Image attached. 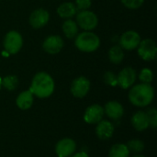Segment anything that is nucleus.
Segmentation results:
<instances>
[{
  "label": "nucleus",
  "mask_w": 157,
  "mask_h": 157,
  "mask_svg": "<svg viewBox=\"0 0 157 157\" xmlns=\"http://www.w3.org/2000/svg\"><path fill=\"white\" fill-rule=\"evenodd\" d=\"M29 91L40 98H49L54 91V81L49 74L40 72L34 75Z\"/></svg>",
  "instance_id": "1"
},
{
  "label": "nucleus",
  "mask_w": 157,
  "mask_h": 157,
  "mask_svg": "<svg viewBox=\"0 0 157 157\" xmlns=\"http://www.w3.org/2000/svg\"><path fill=\"white\" fill-rule=\"evenodd\" d=\"M154 88L150 84L144 83L134 86L129 93L130 101L137 107H146L150 105L154 99Z\"/></svg>",
  "instance_id": "2"
},
{
  "label": "nucleus",
  "mask_w": 157,
  "mask_h": 157,
  "mask_svg": "<svg viewBox=\"0 0 157 157\" xmlns=\"http://www.w3.org/2000/svg\"><path fill=\"white\" fill-rule=\"evenodd\" d=\"M100 45L99 38L91 31L80 33L75 39V46L78 50L85 52H95Z\"/></svg>",
  "instance_id": "3"
},
{
  "label": "nucleus",
  "mask_w": 157,
  "mask_h": 157,
  "mask_svg": "<svg viewBox=\"0 0 157 157\" xmlns=\"http://www.w3.org/2000/svg\"><path fill=\"white\" fill-rule=\"evenodd\" d=\"M23 44V40L21 35L15 30H11L6 33L4 40V48L8 54L17 53Z\"/></svg>",
  "instance_id": "4"
},
{
  "label": "nucleus",
  "mask_w": 157,
  "mask_h": 157,
  "mask_svg": "<svg viewBox=\"0 0 157 157\" xmlns=\"http://www.w3.org/2000/svg\"><path fill=\"white\" fill-rule=\"evenodd\" d=\"M76 24H78L85 30L94 29L98 23L97 15L89 10H81L76 15Z\"/></svg>",
  "instance_id": "5"
},
{
  "label": "nucleus",
  "mask_w": 157,
  "mask_h": 157,
  "mask_svg": "<svg viewBox=\"0 0 157 157\" xmlns=\"http://www.w3.org/2000/svg\"><path fill=\"white\" fill-rule=\"evenodd\" d=\"M157 47L153 40L146 39L141 40L138 45V54L144 61H152L155 58Z\"/></svg>",
  "instance_id": "6"
},
{
  "label": "nucleus",
  "mask_w": 157,
  "mask_h": 157,
  "mask_svg": "<svg viewBox=\"0 0 157 157\" xmlns=\"http://www.w3.org/2000/svg\"><path fill=\"white\" fill-rule=\"evenodd\" d=\"M90 89V81L85 77L80 76L76 79H75L71 86V92L74 97L82 98L87 95Z\"/></svg>",
  "instance_id": "7"
},
{
  "label": "nucleus",
  "mask_w": 157,
  "mask_h": 157,
  "mask_svg": "<svg viewBox=\"0 0 157 157\" xmlns=\"http://www.w3.org/2000/svg\"><path fill=\"white\" fill-rule=\"evenodd\" d=\"M140 42H141L140 35L133 30H129L124 32L120 39V44H121L120 46L127 51H132L136 49Z\"/></svg>",
  "instance_id": "8"
},
{
  "label": "nucleus",
  "mask_w": 157,
  "mask_h": 157,
  "mask_svg": "<svg viewBox=\"0 0 157 157\" xmlns=\"http://www.w3.org/2000/svg\"><path fill=\"white\" fill-rule=\"evenodd\" d=\"M104 109L98 104L89 106L84 114V120L86 123L89 124H98L102 121L104 116Z\"/></svg>",
  "instance_id": "9"
},
{
  "label": "nucleus",
  "mask_w": 157,
  "mask_h": 157,
  "mask_svg": "<svg viewBox=\"0 0 157 157\" xmlns=\"http://www.w3.org/2000/svg\"><path fill=\"white\" fill-rule=\"evenodd\" d=\"M76 148L75 142L69 138H64L59 141L55 146V153L58 157L71 156Z\"/></svg>",
  "instance_id": "10"
},
{
  "label": "nucleus",
  "mask_w": 157,
  "mask_h": 157,
  "mask_svg": "<svg viewBox=\"0 0 157 157\" xmlns=\"http://www.w3.org/2000/svg\"><path fill=\"white\" fill-rule=\"evenodd\" d=\"M118 85H120L123 89L131 87L136 80V71L132 67H126L122 69L117 75Z\"/></svg>",
  "instance_id": "11"
},
{
  "label": "nucleus",
  "mask_w": 157,
  "mask_h": 157,
  "mask_svg": "<svg viewBox=\"0 0 157 157\" xmlns=\"http://www.w3.org/2000/svg\"><path fill=\"white\" fill-rule=\"evenodd\" d=\"M50 18V15L47 10L43 8H38L34 10L29 17V24L34 29H40L44 27Z\"/></svg>",
  "instance_id": "12"
},
{
  "label": "nucleus",
  "mask_w": 157,
  "mask_h": 157,
  "mask_svg": "<svg viewBox=\"0 0 157 157\" xmlns=\"http://www.w3.org/2000/svg\"><path fill=\"white\" fill-rule=\"evenodd\" d=\"M42 47L46 52L50 54H56L63 49V40L58 35H52L45 39Z\"/></svg>",
  "instance_id": "13"
},
{
  "label": "nucleus",
  "mask_w": 157,
  "mask_h": 157,
  "mask_svg": "<svg viewBox=\"0 0 157 157\" xmlns=\"http://www.w3.org/2000/svg\"><path fill=\"white\" fill-rule=\"evenodd\" d=\"M104 112H106L107 116L112 120H119L124 114L123 107L121 103L117 101H109L106 104Z\"/></svg>",
  "instance_id": "14"
},
{
  "label": "nucleus",
  "mask_w": 157,
  "mask_h": 157,
  "mask_svg": "<svg viewBox=\"0 0 157 157\" xmlns=\"http://www.w3.org/2000/svg\"><path fill=\"white\" fill-rule=\"evenodd\" d=\"M114 132V127L111 122L108 121H100L96 128V133L101 140L109 139Z\"/></svg>",
  "instance_id": "15"
},
{
  "label": "nucleus",
  "mask_w": 157,
  "mask_h": 157,
  "mask_svg": "<svg viewBox=\"0 0 157 157\" xmlns=\"http://www.w3.org/2000/svg\"><path fill=\"white\" fill-rule=\"evenodd\" d=\"M132 124L139 132L145 131L149 127V121L146 115V112L138 111L132 118Z\"/></svg>",
  "instance_id": "16"
},
{
  "label": "nucleus",
  "mask_w": 157,
  "mask_h": 157,
  "mask_svg": "<svg viewBox=\"0 0 157 157\" xmlns=\"http://www.w3.org/2000/svg\"><path fill=\"white\" fill-rule=\"evenodd\" d=\"M16 103H17V106L22 110L30 109L33 104V94L29 90L21 92L17 96Z\"/></svg>",
  "instance_id": "17"
},
{
  "label": "nucleus",
  "mask_w": 157,
  "mask_h": 157,
  "mask_svg": "<svg viewBox=\"0 0 157 157\" xmlns=\"http://www.w3.org/2000/svg\"><path fill=\"white\" fill-rule=\"evenodd\" d=\"M77 12V8L76 6L73 3L70 2H66L63 3L62 5L59 6V7L57 8V13L58 15L63 17V18H71L73 17Z\"/></svg>",
  "instance_id": "18"
},
{
  "label": "nucleus",
  "mask_w": 157,
  "mask_h": 157,
  "mask_svg": "<svg viewBox=\"0 0 157 157\" xmlns=\"http://www.w3.org/2000/svg\"><path fill=\"white\" fill-rule=\"evenodd\" d=\"M63 31L67 38L69 39L75 38L78 32V27L76 22L72 19H67L63 24Z\"/></svg>",
  "instance_id": "19"
},
{
  "label": "nucleus",
  "mask_w": 157,
  "mask_h": 157,
  "mask_svg": "<svg viewBox=\"0 0 157 157\" xmlns=\"http://www.w3.org/2000/svg\"><path fill=\"white\" fill-rule=\"evenodd\" d=\"M109 57L111 63H120L122 62L124 58V52L122 48L120 45H114L110 48L109 52Z\"/></svg>",
  "instance_id": "20"
},
{
  "label": "nucleus",
  "mask_w": 157,
  "mask_h": 157,
  "mask_svg": "<svg viewBox=\"0 0 157 157\" xmlns=\"http://www.w3.org/2000/svg\"><path fill=\"white\" fill-rule=\"evenodd\" d=\"M129 155L130 152L127 145L123 144H117L111 147L109 157H129Z\"/></svg>",
  "instance_id": "21"
},
{
  "label": "nucleus",
  "mask_w": 157,
  "mask_h": 157,
  "mask_svg": "<svg viewBox=\"0 0 157 157\" xmlns=\"http://www.w3.org/2000/svg\"><path fill=\"white\" fill-rule=\"evenodd\" d=\"M17 85L18 79L16 75H7L2 79V86L9 91L15 90Z\"/></svg>",
  "instance_id": "22"
},
{
  "label": "nucleus",
  "mask_w": 157,
  "mask_h": 157,
  "mask_svg": "<svg viewBox=\"0 0 157 157\" xmlns=\"http://www.w3.org/2000/svg\"><path fill=\"white\" fill-rule=\"evenodd\" d=\"M127 148H128L129 152L139 154V153L143 152V150L144 149V142H142L140 140H132L128 143Z\"/></svg>",
  "instance_id": "23"
},
{
  "label": "nucleus",
  "mask_w": 157,
  "mask_h": 157,
  "mask_svg": "<svg viewBox=\"0 0 157 157\" xmlns=\"http://www.w3.org/2000/svg\"><path fill=\"white\" fill-rule=\"evenodd\" d=\"M153 77H154L153 72L148 68L143 69L140 73V75H139L140 80L144 84H150L153 81Z\"/></svg>",
  "instance_id": "24"
},
{
  "label": "nucleus",
  "mask_w": 157,
  "mask_h": 157,
  "mask_svg": "<svg viewBox=\"0 0 157 157\" xmlns=\"http://www.w3.org/2000/svg\"><path fill=\"white\" fill-rule=\"evenodd\" d=\"M148 121H149V126H151L153 129H155L157 126V112L155 109H150L146 112Z\"/></svg>",
  "instance_id": "25"
},
{
  "label": "nucleus",
  "mask_w": 157,
  "mask_h": 157,
  "mask_svg": "<svg viewBox=\"0 0 157 157\" xmlns=\"http://www.w3.org/2000/svg\"><path fill=\"white\" fill-rule=\"evenodd\" d=\"M104 82L110 86H116L118 85L117 75L112 72H107L104 75Z\"/></svg>",
  "instance_id": "26"
},
{
  "label": "nucleus",
  "mask_w": 157,
  "mask_h": 157,
  "mask_svg": "<svg viewBox=\"0 0 157 157\" xmlns=\"http://www.w3.org/2000/svg\"><path fill=\"white\" fill-rule=\"evenodd\" d=\"M122 4L131 9H137L142 6L144 0H121Z\"/></svg>",
  "instance_id": "27"
},
{
  "label": "nucleus",
  "mask_w": 157,
  "mask_h": 157,
  "mask_svg": "<svg viewBox=\"0 0 157 157\" xmlns=\"http://www.w3.org/2000/svg\"><path fill=\"white\" fill-rule=\"evenodd\" d=\"M76 8L80 10H87L91 6V0H76Z\"/></svg>",
  "instance_id": "28"
},
{
  "label": "nucleus",
  "mask_w": 157,
  "mask_h": 157,
  "mask_svg": "<svg viewBox=\"0 0 157 157\" xmlns=\"http://www.w3.org/2000/svg\"><path fill=\"white\" fill-rule=\"evenodd\" d=\"M69 157H89L88 156V155L86 153V152H80V153H77V154H75V155H71V156Z\"/></svg>",
  "instance_id": "29"
},
{
  "label": "nucleus",
  "mask_w": 157,
  "mask_h": 157,
  "mask_svg": "<svg viewBox=\"0 0 157 157\" xmlns=\"http://www.w3.org/2000/svg\"><path fill=\"white\" fill-rule=\"evenodd\" d=\"M1 86H2V78L0 77V88H1Z\"/></svg>",
  "instance_id": "30"
},
{
  "label": "nucleus",
  "mask_w": 157,
  "mask_h": 157,
  "mask_svg": "<svg viewBox=\"0 0 157 157\" xmlns=\"http://www.w3.org/2000/svg\"><path fill=\"white\" fill-rule=\"evenodd\" d=\"M133 157H145V156H144V155H135V156H133Z\"/></svg>",
  "instance_id": "31"
}]
</instances>
